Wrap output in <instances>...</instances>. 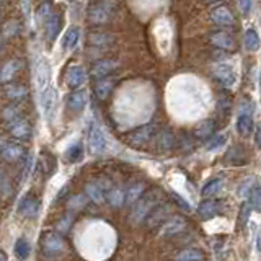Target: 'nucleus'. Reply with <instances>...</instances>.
<instances>
[{"label": "nucleus", "instance_id": "nucleus-1", "mask_svg": "<svg viewBox=\"0 0 261 261\" xmlns=\"http://www.w3.org/2000/svg\"><path fill=\"white\" fill-rule=\"evenodd\" d=\"M162 193L159 190H152L149 193H144L141 198H139L134 204H133V212H130V222L133 224H139L149 216V212L157 206L160 202Z\"/></svg>", "mask_w": 261, "mask_h": 261}, {"label": "nucleus", "instance_id": "nucleus-2", "mask_svg": "<svg viewBox=\"0 0 261 261\" xmlns=\"http://www.w3.org/2000/svg\"><path fill=\"white\" fill-rule=\"evenodd\" d=\"M41 247H43V253L47 258H56L65 251V242L59 233L49 232L41 240Z\"/></svg>", "mask_w": 261, "mask_h": 261}, {"label": "nucleus", "instance_id": "nucleus-3", "mask_svg": "<svg viewBox=\"0 0 261 261\" xmlns=\"http://www.w3.org/2000/svg\"><path fill=\"white\" fill-rule=\"evenodd\" d=\"M155 133H157V126L155 124H145L142 127H139L136 130H133L126 139H127V144L133 145V147H142L147 142H150Z\"/></svg>", "mask_w": 261, "mask_h": 261}, {"label": "nucleus", "instance_id": "nucleus-4", "mask_svg": "<svg viewBox=\"0 0 261 261\" xmlns=\"http://www.w3.org/2000/svg\"><path fill=\"white\" fill-rule=\"evenodd\" d=\"M0 157L5 162H20L24 157V149L18 142L0 139Z\"/></svg>", "mask_w": 261, "mask_h": 261}, {"label": "nucleus", "instance_id": "nucleus-5", "mask_svg": "<svg viewBox=\"0 0 261 261\" xmlns=\"http://www.w3.org/2000/svg\"><path fill=\"white\" fill-rule=\"evenodd\" d=\"M88 147H90V152L95 155H100L106 150V136L103 133V129L100 127V124H96V122H93L92 127H90Z\"/></svg>", "mask_w": 261, "mask_h": 261}, {"label": "nucleus", "instance_id": "nucleus-6", "mask_svg": "<svg viewBox=\"0 0 261 261\" xmlns=\"http://www.w3.org/2000/svg\"><path fill=\"white\" fill-rule=\"evenodd\" d=\"M212 75H214V79L225 88H232L235 85V80H237L235 72L228 64H216L214 67H212Z\"/></svg>", "mask_w": 261, "mask_h": 261}, {"label": "nucleus", "instance_id": "nucleus-7", "mask_svg": "<svg viewBox=\"0 0 261 261\" xmlns=\"http://www.w3.org/2000/svg\"><path fill=\"white\" fill-rule=\"evenodd\" d=\"M65 82L72 90H79L85 85L87 82V70L82 67V65L73 64L67 69V73H65Z\"/></svg>", "mask_w": 261, "mask_h": 261}, {"label": "nucleus", "instance_id": "nucleus-8", "mask_svg": "<svg viewBox=\"0 0 261 261\" xmlns=\"http://www.w3.org/2000/svg\"><path fill=\"white\" fill-rule=\"evenodd\" d=\"M39 103H41V110H43L44 116L51 118L56 110V105H57V90L53 85L41 90V101Z\"/></svg>", "mask_w": 261, "mask_h": 261}, {"label": "nucleus", "instance_id": "nucleus-9", "mask_svg": "<svg viewBox=\"0 0 261 261\" xmlns=\"http://www.w3.org/2000/svg\"><path fill=\"white\" fill-rule=\"evenodd\" d=\"M87 16H88V21H92L95 24L108 23L110 16H111V8L108 7V4H105V2H96L88 8Z\"/></svg>", "mask_w": 261, "mask_h": 261}, {"label": "nucleus", "instance_id": "nucleus-10", "mask_svg": "<svg viewBox=\"0 0 261 261\" xmlns=\"http://www.w3.org/2000/svg\"><path fill=\"white\" fill-rule=\"evenodd\" d=\"M171 214V207L168 206V204H157L150 212L149 216L145 217V222H147V227H157L159 224H163L165 220L170 217Z\"/></svg>", "mask_w": 261, "mask_h": 261}, {"label": "nucleus", "instance_id": "nucleus-11", "mask_svg": "<svg viewBox=\"0 0 261 261\" xmlns=\"http://www.w3.org/2000/svg\"><path fill=\"white\" fill-rule=\"evenodd\" d=\"M118 69V62L113 61V59H103V61H98L96 64H93V67L90 69V73H92V77L100 80V79H105L108 77L111 72H114Z\"/></svg>", "mask_w": 261, "mask_h": 261}, {"label": "nucleus", "instance_id": "nucleus-12", "mask_svg": "<svg viewBox=\"0 0 261 261\" xmlns=\"http://www.w3.org/2000/svg\"><path fill=\"white\" fill-rule=\"evenodd\" d=\"M8 130H10V134L15 137V139H28L31 136V124L23 118H18V119H13L8 122Z\"/></svg>", "mask_w": 261, "mask_h": 261}, {"label": "nucleus", "instance_id": "nucleus-13", "mask_svg": "<svg viewBox=\"0 0 261 261\" xmlns=\"http://www.w3.org/2000/svg\"><path fill=\"white\" fill-rule=\"evenodd\" d=\"M211 20L219 27H233L235 16L227 7H217L211 12Z\"/></svg>", "mask_w": 261, "mask_h": 261}, {"label": "nucleus", "instance_id": "nucleus-14", "mask_svg": "<svg viewBox=\"0 0 261 261\" xmlns=\"http://www.w3.org/2000/svg\"><path fill=\"white\" fill-rule=\"evenodd\" d=\"M36 85L39 92L51 85V67H49V62L46 59H41L36 64Z\"/></svg>", "mask_w": 261, "mask_h": 261}, {"label": "nucleus", "instance_id": "nucleus-15", "mask_svg": "<svg viewBox=\"0 0 261 261\" xmlns=\"http://www.w3.org/2000/svg\"><path fill=\"white\" fill-rule=\"evenodd\" d=\"M185 227H186V220L183 217H171V219H167L165 222H163V227H162V235L163 237L176 235L178 232H181Z\"/></svg>", "mask_w": 261, "mask_h": 261}, {"label": "nucleus", "instance_id": "nucleus-16", "mask_svg": "<svg viewBox=\"0 0 261 261\" xmlns=\"http://www.w3.org/2000/svg\"><path fill=\"white\" fill-rule=\"evenodd\" d=\"M61 24H62V16L61 13H53L44 23V30H46V36L49 41H54L56 36L59 35L61 31Z\"/></svg>", "mask_w": 261, "mask_h": 261}, {"label": "nucleus", "instance_id": "nucleus-17", "mask_svg": "<svg viewBox=\"0 0 261 261\" xmlns=\"http://www.w3.org/2000/svg\"><path fill=\"white\" fill-rule=\"evenodd\" d=\"M85 105H87V92L85 90H75V92H72L67 96V106L72 111L79 113L85 108Z\"/></svg>", "mask_w": 261, "mask_h": 261}, {"label": "nucleus", "instance_id": "nucleus-18", "mask_svg": "<svg viewBox=\"0 0 261 261\" xmlns=\"http://www.w3.org/2000/svg\"><path fill=\"white\" fill-rule=\"evenodd\" d=\"M211 43L214 44L216 47L220 49H233L235 47V39L228 35L225 31H217V33H212L211 35Z\"/></svg>", "mask_w": 261, "mask_h": 261}, {"label": "nucleus", "instance_id": "nucleus-19", "mask_svg": "<svg viewBox=\"0 0 261 261\" xmlns=\"http://www.w3.org/2000/svg\"><path fill=\"white\" fill-rule=\"evenodd\" d=\"M220 209V202L216 199H204L198 206V214L202 219H211L214 217Z\"/></svg>", "mask_w": 261, "mask_h": 261}, {"label": "nucleus", "instance_id": "nucleus-20", "mask_svg": "<svg viewBox=\"0 0 261 261\" xmlns=\"http://www.w3.org/2000/svg\"><path fill=\"white\" fill-rule=\"evenodd\" d=\"M20 212L24 216V217H36L38 216V212H39V202L36 198H33V196H27L21 204H20Z\"/></svg>", "mask_w": 261, "mask_h": 261}, {"label": "nucleus", "instance_id": "nucleus-21", "mask_svg": "<svg viewBox=\"0 0 261 261\" xmlns=\"http://www.w3.org/2000/svg\"><path fill=\"white\" fill-rule=\"evenodd\" d=\"M21 67V62L18 59H12V61H8L2 69H0V82L2 84H7V82H10L15 75H16V72L20 70Z\"/></svg>", "mask_w": 261, "mask_h": 261}, {"label": "nucleus", "instance_id": "nucleus-22", "mask_svg": "<svg viewBox=\"0 0 261 261\" xmlns=\"http://www.w3.org/2000/svg\"><path fill=\"white\" fill-rule=\"evenodd\" d=\"M85 194L88 196L90 199H92L95 204H101L103 201H105V188H103V185H100V183H95V181H90V183H87V186H85Z\"/></svg>", "mask_w": 261, "mask_h": 261}, {"label": "nucleus", "instance_id": "nucleus-23", "mask_svg": "<svg viewBox=\"0 0 261 261\" xmlns=\"http://www.w3.org/2000/svg\"><path fill=\"white\" fill-rule=\"evenodd\" d=\"M175 142H176L175 134L171 133L170 129H163L162 133L159 134L157 147H159V150H160V152H168V150H171V149L175 147Z\"/></svg>", "mask_w": 261, "mask_h": 261}, {"label": "nucleus", "instance_id": "nucleus-24", "mask_svg": "<svg viewBox=\"0 0 261 261\" xmlns=\"http://www.w3.org/2000/svg\"><path fill=\"white\" fill-rule=\"evenodd\" d=\"M113 88H114L113 79H108V77L100 79L95 85V95L98 96V100H106V98L110 96V93L113 92Z\"/></svg>", "mask_w": 261, "mask_h": 261}, {"label": "nucleus", "instance_id": "nucleus-25", "mask_svg": "<svg viewBox=\"0 0 261 261\" xmlns=\"http://www.w3.org/2000/svg\"><path fill=\"white\" fill-rule=\"evenodd\" d=\"M79 39H80V28L79 27H69L62 36V47L65 49V51H69V49H72L79 43Z\"/></svg>", "mask_w": 261, "mask_h": 261}, {"label": "nucleus", "instance_id": "nucleus-26", "mask_svg": "<svg viewBox=\"0 0 261 261\" xmlns=\"http://www.w3.org/2000/svg\"><path fill=\"white\" fill-rule=\"evenodd\" d=\"M237 130L243 137H247L253 130V118L250 113H242L239 116V119H237Z\"/></svg>", "mask_w": 261, "mask_h": 261}, {"label": "nucleus", "instance_id": "nucleus-27", "mask_svg": "<svg viewBox=\"0 0 261 261\" xmlns=\"http://www.w3.org/2000/svg\"><path fill=\"white\" fill-rule=\"evenodd\" d=\"M144 191H145V185L144 183L130 185L126 190V199H124V202L127 204V206H133V204L144 194Z\"/></svg>", "mask_w": 261, "mask_h": 261}, {"label": "nucleus", "instance_id": "nucleus-28", "mask_svg": "<svg viewBox=\"0 0 261 261\" xmlns=\"http://www.w3.org/2000/svg\"><path fill=\"white\" fill-rule=\"evenodd\" d=\"M214 129H216V122L212 119H207V121L201 122V124L194 129V136L204 141V139H209L212 134H214Z\"/></svg>", "mask_w": 261, "mask_h": 261}, {"label": "nucleus", "instance_id": "nucleus-29", "mask_svg": "<svg viewBox=\"0 0 261 261\" xmlns=\"http://www.w3.org/2000/svg\"><path fill=\"white\" fill-rule=\"evenodd\" d=\"M245 46H247L248 51H258L259 49V35H258V31L255 28H248L247 31H245Z\"/></svg>", "mask_w": 261, "mask_h": 261}, {"label": "nucleus", "instance_id": "nucleus-30", "mask_svg": "<svg viewBox=\"0 0 261 261\" xmlns=\"http://www.w3.org/2000/svg\"><path fill=\"white\" fill-rule=\"evenodd\" d=\"M106 199L113 207H121L126 199V191H122L121 188H111L108 194H106Z\"/></svg>", "mask_w": 261, "mask_h": 261}, {"label": "nucleus", "instance_id": "nucleus-31", "mask_svg": "<svg viewBox=\"0 0 261 261\" xmlns=\"http://www.w3.org/2000/svg\"><path fill=\"white\" fill-rule=\"evenodd\" d=\"M204 253L198 248H185L176 256V261H204Z\"/></svg>", "mask_w": 261, "mask_h": 261}, {"label": "nucleus", "instance_id": "nucleus-32", "mask_svg": "<svg viewBox=\"0 0 261 261\" xmlns=\"http://www.w3.org/2000/svg\"><path fill=\"white\" fill-rule=\"evenodd\" d=\"M31 253V245L27 242V239H18L15 243V255L18 259L24 261Z\"/></svg>", "mask_w": 261, "mask_h": 261}, {"label": "nucleus", "instance_id": "nucleus-33", "mask_svg": "<svg viewBox=\"0 0 261 261\" xmlns=\"http://www.w3.org/2000/svg\"><path fill=\"white\" fill-rule=\"evenodd\" d=\"M220 188H222V181H220L219 178H216V179H211L209 183L204 185V188H202L201 194L204 196V198H212V196H216V194L220 191Z\"/></svg>", "mask_w": 261, "mask_h": 261}, {"label": "nucleus", "instance_id": "nucleus-34", "mask_svg": "<svg viewBox=\"0 0 261 261\" xmlns=\"http://www.w3.org/2000/svg\"><path fill=\"white\" fill-rule=\"evenodd\" d=\"M12 194V181L8 178L7 171L4 168H0V196L2 198H8Z\"/></svg>", "mask_w": 261, "mask_h": 261}, {"label": "nucleus", "instance_id": "nucleus-35", "mask_svg": "<svg viewBox=\"0 0 261 261\" xmlns=\"http://www.w3.org/2000/svg\"><path fill=\"white\" fill-rule=\"evenodd\" d=\"M243 155H245L243 147L235 145V147H232L230 150H228V153H227V160L230 162L232 165H242V163H243Z\"/></svg>", "mask_w": 261, "mask_h": 261}, {"label": "nucleus", "instance_id": "nucleus-36", "mask_svg": "<svg viewBox=\"0 0 261 261\" xmlns=\"http://www.w3.org/2000/svg\"><path fill=\"white\" fill-rule=\"evenodd\" d=\"M27 93H28V90L23 85H10L5 90V95L10 98V100H21V98L27 96Z\"/></svg>", "mask_w": 261, "mask_h": 261}, {"label": "nucleus", "instance_id": "nucleus-37", "mask_svg": "<svg viewBox=\"0 0 261 261\" xmlns=\"http://www.w3.org/2000/svg\"><path fill=\"white\" fill-rule=\"evenodd\" d=\"M54 12H53V5L51 2H43L39 7H38V10H36V20L39 23H46V20L51 16Z\"/></svg>", "mask_w": 261, "mask_h": 261}, {"label": "nucleus", "instance_id": "nucleus-38", "mask_svg": "<svg viewBox=\"0 0 261 261\" xmlns=\"http://www.w3.org/2000/svg\"><path fill=\"white\" fill-rule=\"evenodd\" d=\"M20 114H21V106H20V105H16V103H13V105L7 106V108L4 110V119H5L7 122H10V121H13V119L21 118Z\"/></svg>", "mask_w": 261, "mask_h": 261}, {"label": "nucleus", "instance_id": "nucleus-39", "mask_svg": "<svg viewBox=\"0 0 261 261\" xmlns=\"http://www.w3.org/2000/svg\"><path fill=\"white\" fill-rule=\"evenodd\" d=\"M82 155H84V147H82V144H73L72 147H69L67 150V160L69 162H77L82 159Z\"/></svg>", "mask_w": 261, "mask_h": 261}, {"label": "nucleus", "instance_id": "nucleus-40", "mask_svg": "<svg viewBox=\"0 0 261 261\" xmlns=\"http://www.w3.org/2000/svg\"><path fill=\"white\" fill-rule=\"evenodd\" d=\"M250 206L253 209L261 211V186L255 188V190H251V193H250Z\"/></svg>", "mask_w": 261, "mask_h": 261}, {"label": "nucleus", "instance_id": "nucleus-41", "mask_svg": "<svg viewBox=\"0 0 261 261\" xmlns=\"http://www.w3.org/2000/svg\"><path fill=\"white\" fill-rule=\"evenodd\" d=\"M90 41L95 44V46H106L108 43H111V36L105 35V33H95V35L90 38Z\"/></svg>", "mask_w": 261, "mask_h": 261}, {"label": "nucleus", "instance_id": "nucleus-42", "mask_svg": "<svg viewBox=\"0 0 261 261\" xmlns=\"http://www.w3.org/2000/svg\"><path fill=\"white\" fill-rule=\"evenodd\" d=\"M4 36L5 38H12V36H16V33H18V23H16L15 20L8 21L5 27H4Z\"/></svg>", "mask_w": 261, "mask_h": 261}, {"label": "nucleus", "instance_id": "nucleus-43", "mask_svg": "<svg viewBox=\"0 0 261 261\" xmlns=\"http://www.w3.org/2000/svg\"><path fill=\"white\" fill-rule=\"evenodd\" d=\"M224 144H225V136L224 134H217V136H214L209 141L207 149L209 150H214V149H219V147H222Z\"/></svg>", "mask_w": 261, "mask_h": 261}, {"label": "nucleus", "instance_id": "nucleus-44", "mask_svg": "<svg viewBox=\"0 0 261 261\" xmlns=\"http://www.w3.org/2000/svg\"><path fill=\"white\" fill-rule=\"evenodd\" d=\"M85 196H82V194H77V196H73V198L69 201V206L72 209H80L82 206H85Z\"/></svg>", "mask_w": 261, "mask_h": 261}, {"label": "nucleus", "instance_id": "nucleus-45", "mask_svg": "<svg viewBox=\"0 0 261 261\" xmlns=\"http://www.w3.org/2000/svg\"><path fill=\"white\" fill-rule=\"evenodd\" d=\"M251 5H253V0H239V8L243 15H248L251 12Z\"/></svg>", "mask_w": 261, "mask_h": 261}, {"label": "nucleus", "instance_id": "nucleus-46", "mask_svg": "<svg viewBox=\"0 0 261 261\" xmlns=\"http://www.w3.org/2000/svg\"><path fill=\"white\" fill-rule=\"evenodd\" d=\"M255 144H256L258 149H261V124H259V126H258V129H256V134H255Z\"/></svg>", "mask_w": 261, "mask_h": 261}, {"label": "nucleus", "instance_id": "nucleus-47", "mask_svg": "<svg viewBox=\"0 0 261 261\" xmlns=\"http://www.w3.org/2000/svg\"><path fill=\"white\" fill-rule=\"evenodd\" d=\"M256 250L261 253V230H259L258 235H256Z\"/></svg>", "mask_w": 261, "mask_h": 261}, {"label": "nucleus", "instance_id": "nucleus-48", "mask_svg": "<svg viewBox=\"0 0 261 261\" xmlns=\"http://www.w3.org/2000/svg\"><path fill=\"white\" fill-rule=\"evenodd\" d=\"M0 261H7V255L2 250H0Z\"/></svg>", "mask_w": 261, "mask_h": 261}, {"label": "nucleus", "instance_id": "nucleus-49", "mask_svg": "<svg viewBox=\"0 0 261 261\" xmlns=\"http://www.w3.org/2000/svg\"><path fill=\"white\" fill-rule=\"evenodd\" d=\"M207 2H216V0H207Z\"/></svg>", "mask_w": 261, "mask_h": 261}]
</instances>
